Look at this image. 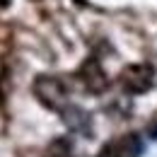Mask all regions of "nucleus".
Listing matches in <instances>:
<instances>
[{"instance_id": "obj_1", "label": "nucleus", "mask_w": 157, "mask_h": 157, "mask_svg": "<svg viewBox=\"0 0 157 157\" xmlns=\"http://www.w3.org/2000/svg\"><path fill=\"white\" fill-rule=\"evenodd\" d=\"M32 92L44 106H48L51 111H58V114L63 111L65 104H70L65 82L60 78H53V75H39L32 82Z\"/></svg>"}, {"instance_id": "obj_2", "label": "nucleus", "mask_w": 157, "mask_h": 157, "mask_svg": "<svg viewBox=\"0 0 157 157\" xmlns=\"http://www.w3.org/2000/svg\"><path fill=\"white\" fill-rule=\"evenodd\" d=\"M155 68L150 63H131L121 70V87L126 94H145L155 87Z\"/></svg>"}, {"instance_id": "obj_3", "label": "nucleus", "mask_w": 157, "mask_h": 157, "mask_svg": "<svg viewBox=\"0 0 157 157\" xmlns=\"http://www.w3.org/2000/svg\"><path fill=\"white\" fill-rule=\"evenodd\" d=\"M78 78H80L82 87H85L90 94H101V92H106V87H109V78H106V73H104V68H101V63H99L97 58L85 60L78 68Z\"/></svg>"}, {"instance_id": "obj_4", "label": "nucleus", "mask_w": 157, "mask_h": 157, "mask_svg": "<svg viewBox=\"0 0 157 157\" xmlns=\"http://www.w3.org/2000/svg\"><path fill=\"white\" fill-rule=\"evenodd\" d=\"M145 150V143L138 133H126V136L114 138L109 145H104L101 155L104 157H140Z\"/></svg>"}, {"instance_id": "obj_5", "label": "nucleus", "mask_w": 157, "mask_h": 157, "mask_svg": "<svg viewBox=\"0 0 157 157\" xmlns=\"http://www.w3.org/2000/svg\"><path fill=\"white\" fill-rule=\"evenodd\" d=\"M60 116H63V123H65L70 131L82 133V136H90V133H92L90 114H87L82 106H78V104H65L63 111H60Z\"/></svg>"}, {"instance_id": "obj_6", "label": "nucleus", "mask_w": 157, "mask_h": 157, "mask_svg": "<svg viewBox=\"0 0 157 157\" xmlns=\"http://www.w3.org/2000/svg\"><path fill=\"white\" fill-rule=\"evenodd\" d=\"M46 157H75L73 143L68 136H58L46 145Z\"/></svg>"}, {"instance_id": "obj_7", "label": "nucleus", "mask_w": 157, "mask_h": 157, "mask_svg": "<svg viewBox=\"0 0 157 157\" xmlns=\"http://www.w3.org/2000/svg\"><path fill=\"white\" fill-rule=\"evenodd\" d=\"M99 157H104V155H99Z\"/></svg>"}]
</instances>
